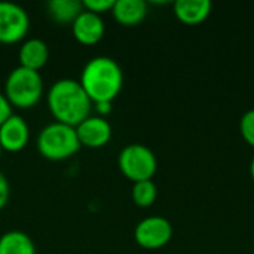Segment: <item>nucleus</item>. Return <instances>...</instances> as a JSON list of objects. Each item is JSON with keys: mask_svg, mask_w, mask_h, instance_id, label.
<instances>
[{"mask_svg": "<svg viewBox=\"0 0 254 254\" xmlns=\"http://www.w3.org/2000/svg\"><path fill=\"white\" fill-rule=\"evenodd\" d=\"M48 106L57 122L77 127L91 116L92 101L79 80L60 79L49 88Z\"/></svg>", "mask_w": 254, "mask_h": 254, "instance_id": "1", "label": "nucleus"}, {"mask_svg": "<svg viewBox=\"0 0 254 254\" xmlns=\"http://www.w3.org/2000/svg\"><path fill=\"white\" fill-rule=\"evenodd\" d=\"M79 82L92 103H112L122 89L124 73L118 61L100 55L83 65Z\"/></svg>", "mask_w": 254, "mask_h": 254, "instance_id": "2", "label": "nucleus"}, {"mask_svg": "<svg viewBox=\"0 0 254 254\" xmlns=\"http://www.w3.org/2000/svg\"><path fill=\"white\" fill-rule=\"evenodd\" d=\"M37 149L43 158L51 161H63L73 156L80 149L76 127L57 121L46 125L39 132Z\"/></svg>", "mask_w": 254, "mask_h": 254, "instance_id": "3", "label": "nucleus"}, {"mask_svg": "<svg viewBox=\"0 0 254 254\" xmlns=\"http://www.w3.org/2000/svg\"><path fill=\"white\" fill-rule=\"evenodd\" d=\"M4 95L10 106L30 109L43 95V79L39 71L25 67H15L6 79Z\"/></svg>", "mask_w": 254, "mask_h": 254, "instance_id": "4", "label": "nucleus"}, {"mask_svg": "<svg viewBox=\"0 0 254 254\" xmlns=\"http://www.w3.org/2000/svg\"><path fill=\"white\" fill-rule=\"evenodd\" d=\"M118 165L122 174L132 183H135L143 180H152L158 168V161L155 153L147 146L132 143L121 150Z\"/></svg>", "mask_w": 254, "mask_h": 254, "instance_id": "5", "label": "nucleus"}, {"mask_svg": "<svg viewBox=\"0 0 254 254\" xmlns=\"http://www.w3.org/2000/svg\"><path fill=\"white\" fill-rule=\"evenodd\" d=\"M30 28L27 10L13 1H0V43H15L24 39Z\"/></svg>", "mask_w": 254, "mask_h": 254, "instance_id": "6", "label": "nucleus"}, {"mask_svg": "<svg viewBox=\"0 0 254 254\" xmlns=\"http://www.w3.org/2000/svg\"><path fill=\"white\" fill-rule=\"evenodd\" d=\"M135 243L147 250H156L167 246L173 238V225L161 216H149L138 222L134 231Z\"/></svg>", "mask_w": 254, "mask_h": 254, "instance_id": "7", "label": "nucleus"}, {"mask_svg": "<svg viewBox=\"0 0 254 254\" xmlns=\"http://www.w3.org/2000/svg\"><path fill=\"white\" fill-rule=\"evenodd\" d=\"M76 132L80 146L86 147H103L112 138V125L103 116H88L76 127Z\"/></svg>", "mask_w": 254, "mask_h": 254, "instance_id": "8", "label": "nucleus"}, {"mask_svg": "<svg viewBox=\"0 0 254 254\" xmlns=\"http://www.w3.org/2000/svg\"><path fill=\"white\" fill-rule=\"evenodd\" d=\"M30 138V128L24 118L12 113L0 125V146L3 150L18 152L24 149Z\"/></svg>", "mask_w": 254, "mask_h": 254, "instance_id": "9", "label": "nucleus"}, {"mask_svg": "<svg viewBox=\"0 0 254 254\" xmlns=\"http://www.w3.org/2000/svg\"><path fill=\"white\" fill-rule=\"evenodd\" d=\"M71 30L77 42L83 45H94L104 36V21L101 15L83 9L71 22Z\"/></svg>", "mask_w": 254, "mask_h": 254, "instance_id": "10", "label": "nucleus"}, {"mask_svg": "<svg viewBox=\"0 0 254 254\" xmlns=\"http://www.w3.org/2000/svg\"><path fill=\"white\" fill-rule=\"evenodd\" d=\"M48 58H49V48L46 42L39 37H30L24 40L18 52L19 65L36 71H39L48 63Z\"/></svg>", "mask_w": 254, "mask_h": 254, "instance_id": "11", "label": "nucleus"}, {"mask_svg": "<svg viewBox=\"0 0 254 254\" xmlns=\"http://www.w3.org/2000/svg\"><path fill=\"white\" fill-rule=\"evenodd\" d=\"M211 7L210 0H177L174 3V13L183 24L198 25L210 16Z\"/></svg>", "mask_w": 254, "mask_h": 254, "instance_id": "12", "label": "nucleus"}, {"mask_svg": "<svg viewBox=\"0 0 254 254\" xmlns=\"http://www.w3.org/2000/svg\"><path fill=\"white\" fill-rule=\"evenodd\" d=\"M112 13L122 25H137L147 15V3L144 0H115Z\"/></svg>", "mask_w": 254, "mask_h": 254, "instance_id": "13", "label": "nucleus"}, {"mask_svg": "<svg viewBox=\"0 0 254 254\" xmlns=\"http://www.w3.org/2000/svg\"><path fill=\"white\" fill-rule=\"evenodd\" d=\"M0 254H36V246L27 234L9 231L0 237Z\"/></svg>", "mask_w": 254, "mask_h": 254, "instance_id": "14", "label": "nucleus"}, {"mask_svg": "<svg viewBox=\"0 0 254 254\" xmlns=\"http://www.w3.org/2000/svg\"><path fill=\"white\" fill-rule=\"evenodd\" d=\"M46 7L51 18L60 24H71L83 10V4L79 0H51Z\"/></svg>", "mask_w": 254, "mask_h": 254, "instance_id": "15", "label": "nucleus"}, {"mask_svg": "<svg viewBox=\"0 0 254 254\" xmlns=\"http://www.w3.org/2000/svg\"><path fill=\"white\" fill-rule=\"evenodd\" d=\"M131 196L135 205L141 208H147L153 205L158 196V188L152 180H143V182H135L131 190Z\"/></svg>", "mask_w": 254, "mask_h": 254, "instance_id": "16", "label": "nucleus"}, {"mask_svg": "<svg viewBox=\"0 0 254 254\" xmlns=\"http://www.w3.org/2000/svg\"><path fill=\"white\" fill-rule=\"evenodd\" d=\"M240 132L243 138L254 147V109L246 112L240 121Z\"/></svg>", "mask_w": 254, "mask_h": 254, "instance_id": "17", "label": "nucleus"}, {"mask_svg": "<svg viewBox=\"0 0 254 254\" xmlns=\"http://www.w3.org/2000/svg\"><path fill=\"white\" fill-rule=\"evenodd\" d=\"M82 4H83V9L100 15L106 10H112L115 0H83Z\"/></svg>", "mask_w": 254, "mask_h": 254, "instance_id": "18", "label": "nucleus"}, {"mask_svg": "<svg viewBox=\"0 0 254 254\" xmlns=\"http://www.w3.org/2000/svg\"><path fill=\"white\" fill-rule=\"evenodd\" d=\"M9 183H7V179L4 177V174L0 171V210L7 204V199H9Z\"/></svg>", "mask_w": 254, "mask_h": 254, "instance_id": "19", "label": "nucleus"}, {"mask_svg": "<svg viewBox=\"0 0 254 254\" xmlns=\"http://www.w3.org/2000/svg\"><path fill=\"white\" fill-rule=\"evenodd\" d=\"M12 115V106L7 101L6 95L0 92V125Z\"/></svg>", "mask_w": 254, "mask_h": 254, "instance_id": "20", "label": "nucleus"}, {"mask_svg": "<svg viewBox=\"0 0 254 254\" xmlns=\"http://www.w3.org/2000/svg\"><path fill=\"white\" fill-rule=\"evenodd\" d=\"M95 106H97L98 113H101V115H107V113H110V110H112V103H109V101L95 103ZM101 115H100V116H101Z\"/></svg>", "mask_w": 254, "mask_h": 254, "instance_id": "21", "label": "nucleus"}, {"mask_svg": "<svg viewBox=\"0 0 254 254\" xmlns=\"http://www.w3.org/2000/svg\"><path fill=\"white\" fill-rule=\"evenodd\" d=\"M250 176H252V179H253L254 182V158L252 159V164H250Z\"/></svg>", "mask_w": 254, "mask_h": 254, "instance_id": "22", "label": "nucleus"}, {"mask_svg": "<svg viewBox=\"0 0 254 254\" xmlns=\"http://www.w3.org/2000/svg\"><path fill=\"white\" fill-rule=\"evenodd\" d=\"M1 152H3V149H1V146H0V156H1Z\"/></svg>", "mask_w": 254, "mask_h": 254, "instance_id": "23", "label": "nucleus"}]
</instances>
